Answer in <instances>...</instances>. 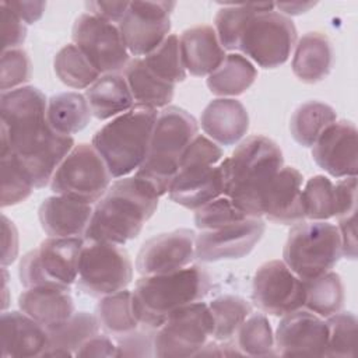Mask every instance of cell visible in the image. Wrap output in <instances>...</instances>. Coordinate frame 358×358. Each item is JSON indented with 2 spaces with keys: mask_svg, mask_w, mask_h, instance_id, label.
Instances as JSON below:
<instances>
[{
  "mask_svg": "<svg viewBox=\"0 0 358 358\" xmlns=\"http://www.w3.org/2000/svg\"><path fill=\"white\" fill-rule=\"evenodd\" d=\"M48 99L36 87L1 92V151L13 154L35 189L50 183L56 169L74 148L71 136L60 134L46 119Z\"/></svg>",
  "mask_w": 358,
  "mask_h": 358,
  "instance_id": "cell-1",
  "label": "cell"
},
{
  "mask_svg": "<svg viewBox=\"0 0 358 358\" xmlns=\"http://www.w3.org/2000/svg\"><path fill=\"white\" fill-rule=\"evenodd\" d=\"M158 199L157 192L136 175L115 180L92 211L85 241L122 246L137 238L155 213Z\"/></svg>",
  "mask_w": 358,
  "mask_h": 358,
  "instance_id": "cell-2",
  "label": "cell"
},
{
  "mask_svg": "<svg viewBox=\"0 0 358 358\" xmlns=\"http://www.w3.org/2000/svg\"><path fill=\"white\" fill-rule=\"evenodd\" d=\"M224 193L249 218L262 217V196L284 166L282 151L266 136L243 140L229 158L220 162Z\"/></svg>",
  "mask_w": 358,
  "mask_h": 358,
  "instance_id": "cell-3",
  "label": "cell"
},
{
  "mask_svg": "<svg viewBox=\"0 0 358 358\" xmlns=\"http://www.w3.org/2000/svg\"><path fill=\"white\" fill-rule=\"evenodd\" d=\"M210 287V275L200 266H187L168 274L143 275L131 292L133 309L140 324L157 330L176 309L201 301Z\"/></svg>",
  "mask_w": 358,
  "mask_h": 358,
  "instance_id": "cell-4",
  "label": "cell"
},
{
  "mask_svg": "<svg viewBox=\"0 0 358 358\" xmlns=\"http://www.w3.org/2000/svg\"><path fill=\"white\" fill-rule=\"evenodd\" d=\"M197 131L199 124L190 113L178 106H165L158 112L145 159L136 176L147 182L158 196L168 193L180 158Z\"/></svg>",
  "mask_w": 358,
  "mask_h": 358,
  "instance_id": "cell-5",
  "label": "cell"
},
{
  "mask_svg": "<svg viewBox=\"0 0 358 358\" xmlns=\"http://www.w3.org/2000/svg\"><path fill=\"white\" fill-rule=\"evenodd\" d=\"M157 117V109L133 108L94 134L91 144L106 162L112 178H124L143 164Z\"/></svg>",
  "mask_w": 358,
  "mask_h": 358,
  "instance_id": "cell-6",
  "label": "cell"
},
{
  "mask_svg": "<svg viewBox=\"0 0 358 358\" xmlns=\"http://www.w3.org/2000/svg\"><path fill=\"white\" fill-rule=\"evenodd\" d=\"M222 150L211 138L197 134L185 150L169 186V197L176 204L197 210L224 193L221 172Z\"/></svg>",
  "mask_w": 358,
  "mask_h": 358,
  "instance_id": "cell-7",
  "label": "cell"
},
{
  "mask_svg": "<svg viewBox=\"0 0 358 358\" xmlns=\"http://www.w3.org/2000/svg\"><path fill=\"white\" fill-rule=\"evenodd\" d=\"M341 256L338 228L324 221H302L294 225L282 250L284 263L302 281L330 271Z\"/></svg>",
  "mask_w": 358,
  "mask_h": 358,
  "instance_id": "cell-8",
  "label": "cell"
},
{
  "mask_svg": "<svg viewBox=\"0 0 358 358\" xmlns=\"http://www.w3.org/2000/svg\"><path fill=\"white\" fill-rule=\"evenodd\" d=\"M84 241L80 236H49L38 249L28 252L20 262V281L25 288H70L78 277Z\"/></svg>",
  "mask_w": 358,
  "mask_h": 358,
  "instance_id": "cell-9",
  "label": "cell"
},
{
  "mask_svg": "<svg viewBox=\"0 0 358 358\" xmlns=\"http://www.w3.org/2000/svg\"><path fill=\"white\" fill-rule=\"evenodd\" d=\"M296 42L292 20L275 10L253 14L241 35L238 49L263 69H275L291 56Z\"/></svg>",
  "mask_w": 358,
  "mask_h": 358,
  "instance_id": "cell-10",
  "label": "cell"
},
{
  "mask_svg": "<svg viewBox=\"0 0 358 358\" xmlns=\"http://www.w3.org/2000/svg\"><path fill=\"white\" fill-rule=\"evenodd\" d=\"M133 278L129 253L110 242H87L81 250L77 288L92 296L102 298L126 289Z\"/></svg>",
  "mask_w": 358,
  "mask_h": 358,
  "instance_id": "cell-11",
  "label": "cell"
},
{
  "mask_svg": "<svg viewBox=\"0 0 358 358\" xmlns=\"http://www.w3.org/2000/svg\"><path fill=\"white\" fill-rule=\"evenodd\" d=\"M112 175L101 154L91 144L74 145L56 169L50 189L55 194L98 203L110 186Z\"/></svg>",
  "mask_w": 358,
  "mask_h": 358,
  "instance_id": "cell-12",
  "label": "cell"
},
{
  "mask_svg": "<svg viewBox=\"0 0 358 358\" xmlns=\"http://www.w3.org/2000/svg\"><path fill=\"white\" fill-rule=\"evenodd\" d=\"M208 305L193 302L172 312L154 333V355L161 358L196 357L211 336Z\"/></svg>",
  "mask_w": 358,
  "mask_h": 358,
  "instance_id": "cell-13",
  "label": "cell"
},
{
  "mask_svg": "<svg viewBox=\"0 0 358 358\" xmlns=\"http://www.w3.org/2000/svg\"><path fill=\"white\" fill-rule=\"evenodd\" d=\"M71 38L101 76L119 73L130 62V53L119 27L94 14L84 13L77 17Z\"/></svg>",
  "mask_w": 358,
  "mask_h": 358,
  "instance_id": "cell-14",
  "label": "cell"
},
{
  "mask_svg": "<svg viewBox=\"0 0 358 358\" xmlns=\"http://www.w3.org/2000/svg\"><path fill=\"white\" fill-rule=\"evenodd\" d=\"M255 305L271 316H285L303 308V281L281 260L263 263L253 277Z\"/></svg>",
  "mask_w": 358,
  "mask_h": 358,
  "instance_id": "cell-15",
  "label": "cell"
},
{
  "mask_svg": "<svg viewBox=\"0 0 358 358\" xmlns=\"http://www.w3.org/2000/svg\"><path fill=\"white\" fill-rule=\"evenodd\" d=\"M175 6V1H130L127 13L117 24L130 55L147 56L165 41Z\"/></svg>",
  "mask_w": 358,
  "mask_h": 358,
  "instance_id": "cell-16",
  "label": "cell"
},
{
  "mask_svg": "<svg viewBox=\"0 0 358 358\" xmlns=\"http://www.w3.org/2000/svg\"><path fill=\"white\" fill-rule=\"evenodd\" d=\"M266 231L260 218H248L220 229L201 231L196 235L194 253L201 262L213 263L248 256Z\"/></svg>",
  "mask_w": 358,
  "mask_h": 358,
  "instance_id": "cell-17",
  "label": "cell"
},
{
  "mask_svg": "<svg viewBox=\"0 0 358 358\" xmlns=\"http://www.w3.org/2000/svg\"><path fill=\"white\" fill-rule=\"evenodd\" d=\"M194 241V231L187 228L150 238L137 253V271L141 275H155L173 273L190 266L196 257Z\"/></svg>",
  "mask_w": 358,
  "mask_h": 358,
  "instance_id": "cell-18",
  "label": "cell"
},
{
  "mask_svg": "<svg viewBox=\"0 0 358 358\" xmlns=\"http://www.w3.org/2000/svg\"><path fill=\"white\" fill-rule=\"evenodd\" d=\"M327 323L308 309L282 316L274 336L275 354L281 357H324Z\"/></svg>",
  "mask_w": 358,
  "mask_h": 358,
  "instance_id": "cell-19",
  "label": "cell"
},
{
  "mask_svg": "<svg viewBox=\"0 0 358 358\" xmlns=\"http://www.w3.org/2000/svg\"><path fill=\"white\" fill-rule=\"evenodd\" d=\"M357 127L348 120H336L327 126L312 145L313 161L333 178L357 176Z\"/></svg>",
  "mask_w": 358,
  "mask_h": 358,
  "instance_id": "cell-20",
  "label": "cell"
},
{
  "mask_svg": "<svg viewBox=\"0 0 358 358\" xmlns=\"http://www.w3.org/2000/svg\"><path fill=\"white\" fill-rule=\"evenodd\" d=\"M302 173L282 166L262 196V215L281 225H296L305 220L302 203Z\"/></svg>",
  "mask_w": 358,
  "mask_h": 358,
  "instance_id": "cell-21",
  "label": "cell"
},
{
  "mask_svg": "<svg viewBox=\"0 0 358 358\" xmlns=\"http://www.w3.org/2000/svg\"><path fill=\"white\" fill-rule=\"evenodd\" d=\"M92 204L77 199L55 194L39 206V222L49 236L70 238L85 235L92 217Z\"/></svg>",
  "mask_w": 358,
  "mask_h": 358,
  "instance_id": "cell-22",
  "label": "cell"
},
{
  "mask_svg": "<svg viewBox=\"0 0 358 358\" xmlns=\"http://www.w3.org/2000/svg\"><path fill=\"white\" fill-rule=\"evenodd\" d=\"M0 324L3 358L42 357L48 348L49 337L46 329L22 310L3 312Z\"/></svg>",
  "mask_w": 358,
  "mask_h": 358,
  "instance_id": "cell-23",
  "label": "cell"
},
{
  "mask_svg": "<svg viewBox=\"0 0 358 358\" xmlns=\"http://www.w3.org/2000/svg\"><path fill=\"white\" fill-rule=\"evenodd\" d=\"M200 124L214 143L220 145H234L248 133L249 115L239 101L217 98L201 112Z\"/></svg>",
  "mask_w": 358,
  "mask_h": 358,
  "instance_id": "cell-24",
  "label": "cell"
},
{
  "mask_svg": "<svg viewBox=\"0 0 358 358\" xmlns=\"http://www.w3.org/2000/svg\"><path fill=\"white\" fill-rule=\"evenodd\" d=\"M179 43L183 66L186 71L196 77L211 74L227 56L215 29L210 25H196L185 29Z\"/></svg>",
  "mask_w": 358,
  "mask_h": 358,
  "instance_id": "cell-25",
  "label": "cell"
},
{
  "mask_svg": "<svg viewBox=\"0 0 358 358\" xmlns=\"http://www.w3.org/2000/svg\"><path fill=\"white\" fill-rule=\"evenodd\" d=\"M18 306L45 329L60 324L74 315L70 288L63 287L27 288L18 296Z\"/></svg>",
  "mask_w": 358,
  "mask_h": 358,
  "instance_id": "cell-26",
  "label": "cell"
},
{
  "mask_svg": "<svg viewBox=\"0 0 358 358\" xmlns=\"http://www.w3.org/2000/svg\"><path fill=\"white\" fill-rule=\"evenodd\" d=\"M334 52L331 42L322 32H308L295 45L292 71L306 84L319 83L331 70Z\"/></svg>",
  "mask_w": 358,
  "mask_h": 358,
  "instance_id": "cell-27",
  "label": "cell"
},
{
  "mask_svg": "<svg viewBox=\"0 0 358 358\" xmlns=\"http://www.w3.org/2000/svg\"><path fill=\"white\" fill-rule=\"evenodd\" d=\"M92 115L99 120L119 116L134 108V99L124 76L119 73L102 74L85 90Z\"/></svg>",
  "mask_w": 358,
  "mask_h": 358,
  "instance_id": "cell-28",
  "label": "cell"
},
{
  "mask_svg": "<svg viewBox=\"0 0 358 358\" xmlns=\"http://www.w3.org/2000/svg\"><path fill=\"white\" fill-rule=\"evenodd\" d=\"M124 78L133 95L134 108H165L173 98L175 85L150 71L143 57H134L127 63Z\"/></svg>",
  "mask_w": 358,
  "mask_h": 358,
  "instance_id": "cell-29",
  "label": "cell"
},
{
  "mask_svg": "<svg viewBox=\"0 0 358 358\" xmlns=\"http://www.w3.org/2000/svg\"><path fill=\"white\" fill-rule=\"evenodd\" d=\"M99 329L95 315L74 313L66 322L46 329L49 343L42 357H73L88 338L99 334Z\"/></svg>",
  "mask_w": 358,
  "mask_h": 358,
  "instance_id": "cell-30",
  "label": "cell"
},
{
  "mask_svg": "<svg viewBox=\"0 0 358 358\" xmlns=\"http://www.w3.org/2000/svg\"><path fill=\"white\" fill-rule=\"evenodd\" d=\"M92 116L85 95L60 92L49 98L46 119L53 130L71 136L87 127Z\"/></svg>",
  "mask_w": 358,
  "mask_h": 358,
  "instance_id": "cell-31",
  "label": "cell"
},
{
  "mask_svg": "<svg viewBox=\"0 0 358 358\" xmlns=\"http://www.w3.org/2000/svg\"><path fill=\"white\" fill-rule=\"evenodd\" d=\"M257 78V70L243 55H227L222 63L207 76L208 90L218 96L243 94Z\"/></svg>",
  "mask_w": 358,
  "mask_h": 358,
  "instance_id": "cell-32",
  "label": "cell"
},
{
  "mask_svg": "<svg viewBox=\"0 0 358 358\" xmlns=\"http://www.w3.org/2000/svg\"><path fill=\"white\" fill-rule=\"evenodd\" d=\"M336 120V110L330 105L320 101H308L301 103L292 113L289 131L298 144L312 147L323 130Z\"/></svg>",
  "mask_w": 358,
  "mask_h": 358,
  "instance_id": "cell-33",
  "label": "cell"
},
{
  "mask_svg": "<svg viewBox=\"0 0 358 358\" xmlns=\"http://www.w3.org/2000/svg\"><path fill=\"white\" fill-rule=\"evenodd\" d=\"M303 308L320 317H329L341 310L344 303V285L341 277L334 271H327L319 277L303 281Z\"/></svg>",
  "mask_w": 358,
  "mask_h": 358,
  "instance_id": "cell-34",
  "label": "cell"
},
{
  "mask_svg": "<svg viewBox=\"0 0 358 358\" xmlns=\"http://www.w3.org/2000/svg\"><path fill=\"white\" fill-rule=\"evenodd\" d=\"M95 316L101 329L116 337L130 333L140 326L133 309L131 292L127 289L102 296L96 305Z\"/></svg>",
  "mask_w": 358,
  "mask_h": 358,
  "instance_id": "cell-35",
  "label": "cell"
},
{
  "mask_svg": "<svg viewBox=\"0 0 358 358\" xmlns=\"http://www.w3.org/2000/svg\"><path fill=\"white\" fill-rule=\"evenodd\" d=\"M266 10H274V3H248V4H224L214 18V29L224 49H238L242 31L248 20Z\"/></svg>",
  "mask_w": 358,
  "mask_h": 358,
  "instance_id": "cell-36",
  "label": "cell"
},
{
  "mask_svg": "<svg viewBox=\"0 0 358 358\" xmlns=\"http://www.w3.org/2000/svg\"><path fill=\"white\" fill-rule=\"evenodd\" d=\"M215 341H229L238 331L239 326L252 313V305L238 295H221L208 305Z\"/></svg>",
  "mask_w": 358,
  "mask_h": 358,
  "instance_id": "cell-37",
  "label": "cell"
},
{
  "mask_svg": "<svg viewBox=\"0 0 358 358\" xmlns=\"http://www.w3.org/2000/svg\"><path fill=\"white\" fill-rule=\"evenodd\" d=\"M53 69L64 85L76 90L88 88L101 77V73L74 43L63 46L56 53Z\"/></svg>",
  "mask_w": 358,
  "mask_h": 358,
  "instance_id": "cell-38",
  "label": "cell"
},
{
  "mask_svg": "<svg viewBox=\"0 0 358 358\" xmlns=\"http://www.w3.org/2000/svg\"><path fill=\"white\" fill-rule=\"evenodd\" d=\"M143 60L148 70L165 83L176 85L186 78L179 36L175 34L168 35L165 41L151 53L144 56Z\"/></svg>",
  "mask_w": 358,
  "mask_h": 358,
  "instance_id": "cell-39",
  "label": "cell"
},
{
  "mask_svg": "<svg viewBox=\"0 0 358 358\" xmlns=\"http://www.w3.org/2000/svg\"><path fill=\"white\" fill-rule=\"evenodd\" d=\"M236 347L242 355L267 357L275 354L274 334L263 313H250L236 331Z\"/></svg>",
  "mask_w": 358,
  "mask_h": 358,
  "instance_id": "cell-40",
  "label": "cell"
},
{
  "mask_svg": "<svg viewBox=\"0 0 358 358\" xmlns=\"http://www.w3.org/2000/svg\"><path fill=\"white\" fill-rule=\"evenodd\" d=\"M302 203L305 218L312 221H326L336 217V192L333 182L316 175L310 178L302 189Z\"/></svg>",
  "mask_w": 358,
  "mask_h": 358,
  "instance_id": "cell-41",
  "label": "cell"
},
{
  "mask_svg": "<svg viewBox=\"0 0 358 358\" xmlns=\"http://www.w3.org/2000/svg\"><path fill=\"white\" fill-rule=\"evenodd\" d=\"M326 319L329 334L324 357H354L357 347V317L351 312H337Z\"/></svg>",
  "mask_w": 358,
  "mask_h": 358,
  "instance_id": "cell-42",
  "label": "cell"
},
{
  "mask_svg": "<svg viewBox=\"0 0 358 358\" xmlns=\"http://www.w3.org/2000/svg\"><path fill=\"white\" fill-rule=\"evenodd\" d=\"M1 157V207H8L27 200L34 183L13 154Z\"/></svg>",
  "mask_w": 358,
  "mask_h": 358,
  "instance_id": "cell-43",
  "label": "cell"
},
{
  "mask_svg": "<svg viewBox=\"0 0 358 358\" xmlns=\"http://www.w3.org/2000/svg\"><path fill=\"white\" fill-rule=\"evenodd\" d=\"M248 218L249 217L241 211L225 194L208 201L194 213V224L200 231L220 229L236 222H242Z\"/></svg>",
  "mask_w": 358,
  "mask_h": 358,
  "instance_id": "cell-44",
  "label": "cell"
},
{
  "mask_svg": "<svg viewBox=\"0 0 358 358\" xmlns=\"http://www.w3.org/2000/svg\"><path fill=\"white\" fill-rule=\"evenodd\" d=\"M32 76V66L28 53L21 49L3 50L0 62V88L1 92L20 88Z\"/></svg>",
  "mask_w": 358,
  "mask_h": 358,
  "instance_id": "cell-45",
  "label": "cell"
},
{
  "mask_svg": "<svg viewBox=\"0 0 358 358\" xmlns=\"http://www.w3.org/2000/svg\"><path fill=\"white\" fill-rule=\"evenodd\" d=\"M154 355V334L133 330L116 340V357H150Z\"/></svg>",
  "mask_w": 358,
  "mask_h": 358,
  "instance_id": "cell-46",
  "label": "cell"
},
{
  "mask_svg": "<svg viewBox=\"0 0 358 358\" xmlns=\"http://www.w3.org/2000/svg\"><path fill=\"white\" fill-rule=\"evenodd\" d=\"M1 11V34H3V50L15 49L27 38L25 22L21 21L11 10L0 4Z\"/></svg>",
  "mask_w": 358,
  "mask_h": 358,
  "instance_id": "cell-47",
  "label": "cell"
},
{
  "mask_svg": "<svg viewBox=\"0 0 358 358\" xmlns=\"http://www.w3.org/2000/svg\"><path fill=\"white\" fill-rule=\"evenodd\" d=\"M336 217H344L357 210V176H348L334 185Z\"/></svg>",
  "mask_w": 358,
  "mask_h": 358,
  "instance_id": "cell-48",
  "label": "cell"
},
{
  "mask_svg": "<svg viewBox=\"0 0 358 358\" xmlns=\"http://www.w3.org/2000/svg\"><path fill=\"white\" fill-rule=\"evenodd\" d=\"M130 1H87L85 7L90 14H94L112 24L120 22L129 10Z\"/></svg>",
  "mask_w": 358,
  "mask_h": 358,
  "instance_id": "cell-49",
  "label": "cell"
},
{
  "mask_svg": "<svg viewBox=\"0 0 358 358\" xmlns=\"http://www.w3.org/2000/svg\"><path fill=\"white\" fill-rule=\"evenodd\" d=\"M338 232L341 238V255L345 259H357V227L355 213L338 218Z\"/></svg>",
  "mask_w": 358,
  "mask_h": 358,
  "instance_id": "cell-50",
  "label": "cell"
},
{
  "mask_svg": "<svg viewBox=\"0 0 358 358\" xmlns=\"http://www.w3.org/2000/svg\"><path fill=\"white\" fill-rule=\"evenodd\" d=\"M1 266L11 264L18 255V232L13 221L1 215Z\"/></svg>",
  "mask_w": 358,
  "mask_h": 358,
  "instance_id": "cell-51",
  "label": "cell"
},
{
  "mask_svg": "<svg viewBox=\"0 0 358 358\" xmlns=\"http://www.w3.org/2000/svg\"><path fill=\"white\" fill-rule=\"evenodd\" d=\"M74 357H116V343L108 336L96 334L88 338Z\"/></svg>",
  "mask_w": 358,
  "mask_h": 358,
  "instance_id": "cell-52",
  "label": "cell"
},
{
  "mask_svg": "<svg viewBox=\"0 0 358 358\" xmlns=\"http://www.w3.org/2000/svg\"><path fill=\"white\" fill-rule=\"evenodd\" d=\"M0 4L11 10L25 24L39 21L46 8L45 1H1Z\"/></svg>",
  "mask_w": 358,
  "mask_h": 358,
  "instance_id": "cell-53",
  "label": "cell"
},
{
  "mask_svg": "<svg viewBox=\"0 0 358 358\" xmlns=\"http://www.w3.org/2000/svg\"><path fill=\"white\" fill-rule=\"evenodd\" d=\"M316 3H301V1H292V3H274V7L278 8L281 14L284 15H299L302 13L309 11L312 7H315Z\"/></svg>",
  "mask_w": 358,
  "mask_h": 358,
  "instance_id": "cell-54",
  "label": "cell"
}]
</instances>
